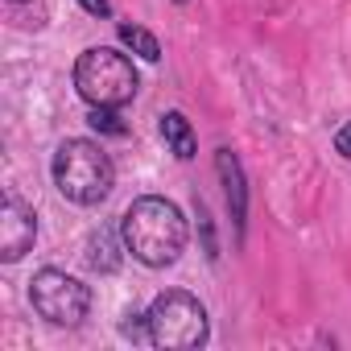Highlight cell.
<instances>
[{"instance_id":"cell-7","label":"cell","mask_w":351,"mask_h":351,"mask_svg":"<svg viewBox=\"0 0 351 351\" xmlns=\"http://www.w3.org/2000/svg\"><path fill=\"white\" fill-rule=\"evenodd\" d=\"M215 169H219L223 191H228L232 219H236V228L244 232V215H248V191H244V173H240V161H236V153H232V149H219V157H215Z\"/></svg>"},{"instance_id":"cell-3","label":"cell","mask_w":351,"mask_h":351,"mask_svg":"<svg viewBox=\"0 0 351 351\" xmlns=\"http://www.w3.org/2000/svg\"><path fill=\"white\" fill-rule=\"evenodd\" d=\"M75 91L91 108H124L136 95V66L112 46H91L75 62Z\"/></svg>"},{"instance_id":"cell-13","label":"cell","mask_w":351,"mask_h":351,"mask_svg":"<svg viewBox=\"0 0 351 351\" xmlns=\"http://www.w3.org/2000/svg\"><path fill=\"white\" fill-rule=\"evenodd\" d=\"M79 5H83L91 17H112V5H108V0H79Z\"/></svg>"},{"instance_id":"cell-8","label":"cell","mask_w":351,"mask_h":351,"mask_svg":"<svg viewBox=\"0 0 351 351\" xmlns=\"http://www.w3.org/2000/svg\"><path fill=\"white\" fill-rule=\"evenodd\" d=\"M161 141L173 149V157L178 161H191L195 157V132H191V120L182 112H161Z\"/></svg>"},{"instance_id":"cell-9","label":"cell","mask_w":351,"mask_h":351,"mask_svg":"<svg viewBox=\"0 0 351 351\" xmlns=\"http://www.w3.org/2000/svg\"><path fill=\"white\" fill-rule=\"evenodd\" d=\"M87 265L95 273H116L120 269V244H116V232L112 228H99L87 240Z\"/></svg>"},{"instance_id":"cell-5","label":"cell","mask_w":351,"mask_h":351,"mask_svg":"<svg viewBox=\"0 0 351 351\" xmlns=\"http://www.w3.org/2000/svg\"><path fill=\"white\" fill-rule=\"evenodd\" d=\"M29 302H34V310L46 322H54V326H79L87 318V310H91V289L79 277L62 273V269H42L29 281Z\"/></svg>"},{"instance_id":"cell-2","label":"cell","mask_w":351,"mask_h":351,"mask_svg":"<svg viewBox=\"0 0 351 351\" xmlns=\"http://www.w3.org/2000/svg\"><path fill=\"white\" fill-rule=\"evenodd\" d=\"M112 182H116V165L112 157L104 153V145L87 141V136H71L58 145L54 153V186L66 203H79V207H95L112 195Z\"/></svg>"},{"instance_id":"cell-11","label":"cell","mask_w":351,"mask_h":351,"mask_svg":"<svg viewBox=\"0 0 351 351\" xmlns=\"http://www.w3.org/2000/svg\"><path fill=\"white\" fill-rule=\"evenodd\" d=\"M87 124H91L95 132H108V136H128V124H120L116 108H91Z\"/></svg>"},{"instance_id":"cell-4","label":"cell","mask_w":351,"mask_h":351,"mask_svg":"<svg viewBox=\"0 0 351 351\" xmlns=\"http://www.w3.org/2000/svg\"><path fill=\"white\" fill-rule=\"evenodd\" d=\"M149 343L161 351H186L207 343V310L186 289H165L149 306Z\"/></svg>"},{"instance_id":"cell-12","label":"cell","mask_w":351,"mask_h":351,"mask_svg":"<svg viewBox=\"0 0 351 351\" xmlns=\"http://www.w3.org/2000/svg\"><path fill=\"white\" fill-rule=\"evenodd\" d=\"M335 149H339V153H343V157L351 161V120H347V124H343V128L335 132Z\"/></svg>"},{"instance_id":"cell-10","label":"cell","mask_w":351,"mask_h":351,"mask_svg":"<svg viewBox=\"0 0 351 351\" xmlns=\"http://www.w3.org/2000/svg\"><path fill=\"white\" fill-rule=\"evenodd\" d=\"M120 42H124L128 50H136L145 62H157V58H161V46H157V38H153L149 29H141V25H120Z\"/></svg>"},{"instance_id":"cell-6","label":"cell","mask_w":351,"mask_h":351,"mask_svg":"<svg viewBox=\"0 0 351 351\" xmlns=\"http://www.w3.org/2000/svg\"><path fill=\"white\" fill-rule=\"evenodd\" d=\"M38 240V215L29 203H21L17 195H9L0 203V261H21Z\"/></svg>"},{"instance_id":"cell-1","label":"cell","mask_w":351,"mask_h":351,"mask_svg":"<svg viewBox=\"0 0 351 351\" xmlns=\"http://www.w3.org/2000/svg\"><path fill=\"white\" fill-rule=\"evenodd\" d=\"M120 240H124V252H132L141 265L165 269L186 248V215L178 211V203H169L161 195H145L124 211Z\"/></svg>"}]
</instances>
